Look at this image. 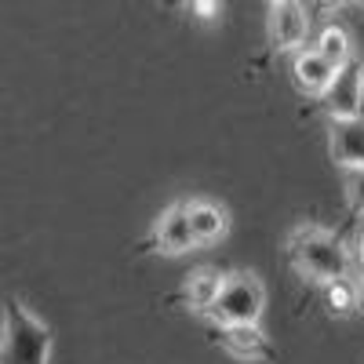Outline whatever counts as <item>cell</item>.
<instances>
[{"mask_svg":"<svg viewBox=\"0 0 364 364\" xmlns=\"http://www.w3.org/2000/svg\"><path fill=\"white\" fill-rule=\"evenodd\" d=\"M288 252L295 259V266L306 273V277L328 284V281H339L350 273V255L339 245L336 237L321 226H299L288 240Z\"/></svg>","mask_w":364,"mask_h":364,"instance_id":"cell-1","label":"cell"},{"mask_svg":"<svg viewBox=\"0 0 364 364\" xmlns=\"http://www.w3.org/2000/svg\"><path fill=\"white\" fill-rule=\"evenodd\" d=\"M51 331L37 321L22 302L4 306V328H0V364H48Z\"/></svg>","mask_w":364,"mask_h":364,"instance_id":"cell-2","label":"cell"},{"mask_svg":"<svg viewBox=\"0 0 364 364\" xmlns=\"http://www.w3.org/2000/svg\"><path fill=\"white\" fill-rule=\"evenodd\" d=\"M266 310V291L252 273H230L223 277V288L215 302L204 310L215 324H259Z\"/></svg>","mask_w":364,"mask_h":364,"instance_id":"cell-3","label":"cell"},{"mask_svg":"<svg viewBox=\"0 0 364 364\" xmlns=\"http://www.w3.org/2000/svg\"><path fill=\"white\" fill-rule=\"evenodd\" d=\"M310 15L299 0H269V44L277 51H295L306 44Z\"/></svg>","mask_w":364,"mask_h":364,"instance_id":"cell-4","label":"cell"},{"mask_svg":"<svg viewBox=\"0 0 364 364\" xmlns=\"http://www.w3.org/2000/svg\"><path fill=\"white\" fill-rule=\"evenodd\" d=\"M324 106H328V117L331 120H346V117H360L364 109V87H360V66L353 63H343L331 77V84L324 87Z\"/></svg>","mask_w":364,"mask_h":364,"instance_id":"cell-5","label":"cell"},{"mask_svg":"<svg viewBox=\"0 0 364 364\" xmlns=\"http://www.w3.org/2000/svg\"><path fill=\"white\" fill-rule=\"evenodd\" d=\"M331 157L339 168H364V117L331 120Z\"/></svg>","mask_w":364,"mask_h":364,"instance_id":"cell-6","label":"cell"},{"mask_svg":"<svg viewBox=\"0 0 364 364\" xmlns=\"http://www.w3.org/2000/svg\"><path fill=\"white\" fill-rule=\"evenodd\" d=\"M154 245H157V252H164V255H182V252H190V248L197 245V237H193V230H190V219H186V208H182V204H171L164 215L157 219V226H154Z\"/></svg>","mask_w":364,"mask_h":364,"instance_id":"cell-7","label":"cell"},{"mask_svg":"<svg viewBox=\"0 0 364 364\" xmlns=\"http://www.w3.org/2000/svg\"><path fill=\"white\" fill-rule=\"evenodd\" d=\"M219 343L237 360H269L273 357L259 324H219Z\"/></svg>","mask_w":364,"mask_h":364,"instance_id":"cell-8","label":"cell"},{"mask_svg":"<svg viewBox=\"0 0 364 364\" xmlns=\"http://www.w3.org/2000/svg\"><path fill=\"white\" fill-rule=\"evenodd\" d=\"M291 77L306 95H324V87L331 84V77H336V66H331L328 58H321L314 48H295Z\"/></svg>","mask_w":364,"mask_h":364,"instance_id":"cell-9","label":"cell"},{"mask_svg":"<svg viewBox=\"0 0 364 364\" xmlns=\"http://www.w3.org/2000/svg\"><path fill=\"white\" fill-rule=\"evenodd\" d=\"M186 208V219H190V230L197 237V245H208V240H219L230 226L226 219V208L219 204H211V200H190V204H182Z\"/></svg>","mask_w":364,"mask_h":364,"instance_id":"cell-10","label":"cell"},{"mask_svg":"<svg viewBox=\"0 0 364 364\" xmlns=\"http://www.w3.org/2000/svg\"><path fill=\"white\" fill-rule=\"evenodd\" d=\"M223 277H226V273L211 269V266L193 269V273H190V281H186V302H190L193 310L204 314L211 302H215V295H219V288H223Z\"/></svg>","mask_w":364,"mask_h":364,"instance_id":"cell-11","label":"cell"},{"mask_svg":"<svg viewBox=\"0 0 364 364\" xmlns=\"http://www.w3.org/2000/svg\"><path fill=\"white\" fill-rule=\"evenodd\" d=\"M314 51L321 55V58H328L331 66H343V63H350L353 58V44H350V33L343 26H336V22H328L321 33H317V44H314Z\"/></svg>","mask_w":364,"mask_h":364,"instance_id":"cell-12","label":"cell"},{"mask_svg":"<svg viewBox=\"0 0 364 364\" xmlns=\"http://www.w3.org/2000/svg\"><path fill=\"white\" fill-rule=\"evenodd\" d=\"M328 306H331V314H350L357 306V288L346 277L328 281Z\"/></svg>","mask_w":364,"mask_h":364,"instance_id":"cell-13","label":"cell"},{"mask_svg":"<svg viewBox=\"0 0 364 364\" xmlns=\"http://www.w3.org/2000/svg\"><path fill=\"white\" fill-rule=\"evenodd\" d=\"M350 178H346V193H350V204H353V211H360L364 215V168H353V171H346Z\"/></svg>","mask_w":364,"mask_h":364,"instance_id":"cell-14","label":"cell"},{"mask_svg":"<svg viewBox=\"0 0 364 364\" xmlns=\"http://www.w3.org/2000/svg\"><path fill=\"white\" fill-rule=\"evenodd\" d=\"M193 11L200 18H215L219 15V0H193Z\"/></svg>","mask_w":364,"mask_h":364,"instance_id":"cell-15","label":"cell"},{"mask_svg":"<svg viewBox=\"0 0 364 364\" xmlns=\"http://www.w3.org/2000/svg\"><path fill=\"white\" fill-rule=\"evenodd\" d=\"M353 259H357V269L364 273V233H357V240H353Z\"/></svg>","mask_w":364,"mask_h":364,"instance_id":"cell-16","label":"cell"},{"mask_svg":"<svg viewBox=\"0 0 364 364\" xmlns=\"http://www.w3.org/2000/svg\"><path fill=\"white\" fill-rule=\"evenodd\" d=\"M324 8H339V4H346V0H321Z\"/></svg>","mask_w":364,"mask_h":364,"instance_id":"cell-17","label":"cell"},{"mask_svg":"<svg viewBox=\"0 0 364 364\" xmlns=\"http://www.w3.org/2000/svg\"><path fill=\"white\" fill-rule=\"evenodd\" d=\"M357 306H360V310H364V284H360V288H357Z\"/></svg>","mask_w":364,"mask_h":364,"instance_id":"cell-18","label":"cell"},{"mask_svg":"<svg viewBox=\"0 0 364 364\" xmlns=\"http://www.w3.org/2000/svg\"><path fill=\"white\" fill-rule=\"evenodd\" d=\"M360 87H364V66H360Z\"/></svg>","mask_w":364,"mask_h":364,"instance_id":"cell-19","label":"cell"}]
</instances>
